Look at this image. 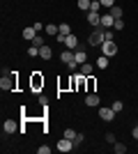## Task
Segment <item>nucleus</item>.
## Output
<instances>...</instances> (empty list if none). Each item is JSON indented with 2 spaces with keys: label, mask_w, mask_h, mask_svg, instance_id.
Listing matches in <instances>:
<instances>
[{
  "label": "nucleus",
  "mask_w": 138,
  "mask_h": 154,
  "mask_svg": "<svg viewBox=\"0 0 138 154\" xmlns=\"http://www.w3.org/2000/svg\"><path fill=\"white\" fill-rule=\"evenodd\" d=\"M0 88H2V92L16 90V71H12V74H7V76L0 78Z\"/></svg>",
  "instance_id": "1"
},
{
  "label": "nucleus",
  "mask_w": 138,
  "mask_h": 154,
  "mask_svg": "<svg viewBox=\"0 0 138 154\" xmlns=\"http://www.w3.org/2000/svg\"><path fill=\"white\" fill-rule=\"evenodd\" d=\"M104 30H106V28L97 26L94 30H92V35L87 37V44H90V46H101L106 42V39H104Z\"/></svg>",
  "instance_id": "2"
},
{
  "label": "nucleus",
  "mask_w": 138,
  "mask_h": 154,
  "mask_svg": "<svg viewBox=\"0 0 138 154\" xmlns=\"http://www.w3.org/2000/svg\"><path fill=\"white\" fill-rule=\"evenodd\" d=\"M101 55H108V58H115V55H118V44H115V39L101 44Z\"/></svg>",
  "instance_id": "3"
},
{
  "label": "nucleus",
  "mask_w": 138,
  "mask_h": 154,
  "mask_svg": "<svg viewBox=\"0 0 138 154\" xmlns=\"http://www.w3.org/2000/svg\"><path fill=\"white\" fill-rule=\"evenodd\" d=\"M30 88H32V92H39L44 88V76H41L39 71H35L32 76H30Z\"/></svg>",
  "instance_id": "4"
},
{
  "label": "nucleus",
  "mask_w": 138,
  "mask_h": 154,
  "mask_svg": "<svg viewBox=\"0 0 138 154\" xmlns=\"http://www.w3.org/2000/svg\"><path fill=\"white\" fill-rule=\"evenodd\" d=\"M99 117H101V120H104V122H111L113 117H115V110L113 108H106V106H99Z\"/></svg>",
  "instance_id": "5"
},
{
  "label": "nucleus",
  "mask_w": 138,
  "mask_h": 154,
  "mask_svg": "<svg viewBox=\"0 0 138 154\" xmlns=\"http://www.w3.org/2000/svg\"><path fill=\"white\" fill-rule=\"evenodd\" d=\"M62 44H65L69 51H76V48H78V37H76V35H65V42H62Z\"/></svg>",
  "instance_id": "6"
},
{
  "label": "nucleus",
  "mask_w": 138,
  "mask_h": 154,
  "mask_svg": "<svg viewBox=\"0 0 138 154\" xmlns=\"http://www.w3.org/2000/svg\"><path fill=\"white\" fill-rule=\"evenodd\" d=\"M74 147H76L74 140H69V138H65V136H62V140H58V149L60 152H72Z\"/></svg>",
  "instance_id": "7"
},
{
  "label": "nucleus",
  "mask_w": 138,
  "mask_h": 154,
  "mask_svg": "<svg viewBox=\"0 0 138 154\" xmlns=\"http://www.w3.org/2000/svg\"><path fill=\"white\" fill-rule=\"evenodd\" d=\"M87 23H90L92 28H97V26H101V16H99V12H87Z\"/></svg>",
  "instance_id": "8"
},
{
  "label": "nucleus",
  "mask_w": 138,
  "mask_h": 154,
  "mask_svg": "<svg viewBox=\"0 0 138 154\" xmlns=\"http://www.w3.org/2000/svg\"><path fill=\"white\" fill-rule=\"evenodd\" d=\"M60 60H62L65 64H69V62H74V60H76V53L69 51V48H65V51L60 53Z\"/></svg>",
  "instance_id": "9"
},
{
  "label": "nucleus",
  "mask_w": 138,
  "mask_h": 154,
  "mask_svg": "<svg viewBox=\"0 0 138 154\" xmlns=\"http://www.w3.org/2000/svg\"><path fill=\"white\" fill-rule=\"evenodd\" d=\"M2 129H5V134H14V131H21V129H19V124L14 122V120H5Z\"/></svg>",
  "instance_id": "10"
},
{
  "label": "nucleus",
  "mask_w": 138,
  "mask_h": 154,
  "mask_svg": "<svg viewBox=\"0 0 138 154\" xmlns=\"http://www.w3.org/2000/svg\"><path fill=\"white\" fill-rule=\"evenodd\" d=\"M99 94H94V92H90V94L85 97V106H90V108H94V106H99Z\"/></svg>",
  "instance_id": "11"
},
{
  "label": "nucleus",
  "mask_w": 138,
  "mask_h": 154,
  "mask_svg": "<svg viewBox=\"0 0 138 154\" xmlns=\"http://www.w3.org/2000/svg\"><path fill=\"white\" fill-rule=\"evenodd\" d=\"M39 58H41V60H51V58H53V51H51V46H48V44H44V46L39 48Z\"/></svg>",
  "instance_id": "12"
},
{
  "label": "nucleus",
  "mask_w": 138,
  "mask_h": 154,
  "mask_svg": "<svg viewBox=\"0 0 138 154\" xmlns=\"http://www.w3.org/2000/svg\"><path fill=\"white\" fill-rule=\"evenodd\" d=\"M113 23H115V19H113V14H104L101 16V28H113Z\"/></svg>",
  "instance_id": "13"
},
{
  "label": "nucleus",
  "mask_w": 138,
  "mask_h": 154,
  "mask_svg": "<svg viewBox=\"0 0 138 154\" xmlns=\"http://www.w3.org/2000/svg\"><path fill=\"white\" fill-rule=\"evenodd\" d=\"M35 37H37V30H35L32 26H30V28H23V39H28V42H32Z\"/></svg>",
  "instance_id": "14"
},
{
  "label": "nucleus",
  "mask_w": 138,
  "mask_h": 154,
  "mask_svg": "<svg viewBox=\"0 0 138 154\" xmlns=\"http://www.w3.org/2000/svg\"><path fill=\"white\" fill-rule=\"evenodd\" d=\"M108 62H111V58H108V55H99V58H97V69H106V67H108Z\"/></svg>",
  "instance_id": "15"
},
{
  "label": "nucleus",
  "mask_w": 138,
  "mask_h": 154,
  "mask_svg": "<svg viewBox=\"0 0 138 154\" xmlns=\"http://www.w3.org/2000/svg\"><path fill=\"white\" fill-rule=\"evenodd\" d=\"M44 32L48 35V37H58V26H53V23H48V26H44Z\"/></svg>",
  "instance_id": "16"
},
{
  "label": "nucleus",
  "mask_w": 138,
  "mask_h": 154,
  "mask_svg": "<svg viewBox=\"0 0 138 154\" xmlns=\"http://www.w3.org/2000/svg\"><path fill=\"white\" fill-rule=\"evenodd\" d=\"M74 53H76V62H78V64L87 62V53L83 51V48H76V51H74Z\"/></svg>",
  "instance_id": "17"
},
{
  "label": "nucleus",
  "mask_w": 138,
  "mask_h": 154,
  "mask_svg": "<svg viewBox=\"0 0 138 154\" xmlns=\"http://www.w3.org/2000/svg\"><path fill=\"white\" fill-rule=\"evenodd\" d=\"M92 71H94V67H92L90 62H83V64H81V74H83V76H92Z\"/></svg>",
  "instance_id": "18"
},
{
  "label": "nucleus",
  "mask_w": 138,
  "mask_h": 154,
  "mask_svg": "<svg viewBox=\"0 0 138 154\" xmlns=\"http://www.w3.org/2000/svg\"><path fill=\"white\" fill-rule=\"evenodd\" d=\"M111 14H113V19H122L124 9H122V7H118V5H113V7H111Z\"/></svg>",
  "instance_id": "19"
},
{
  "label": "nucleus",
  "mask_w": 138,
  "mask_h": 154,
  "mask_svg": "<svg viewBox=\"0 0 138 154\" xmlns=\"http://www.w3.org/2000/svg\"><path fill=\"white\" fill-rule=\"evenodd\" d=\"M65 138H69V140H76V138H78V134H76V131H74V129H65ZM74 145H76V143H74Z\"/></svg>",
  "instance_id": "20"
},
{
  "label": "nucleus",
  "mask_w": 138,
  "mask_h": 154,
  "mask_svg": "<svg viewBox=\"0 0 138 154\" xmlns=\"http://www.w3.org/2000/svg\"><path fill=\"white\" fill-rule=\"evenodd\" d=\"M58 35H72V26L69 23H60V28H58Z\"/></svg>",
  "instance_id": "21"
},
{
  "label": "nucleus",
  "mask_w": 138,
  "mask_h": 154,
  "mask_svg": "<svg viewBox=\"0 0 138 154\" xmlns=\"http://www.w3.org/2000/svg\"><path fill=\"white\" fill-rule=\"evenodd\" d=\"M90 5L92 0H78V9H83V12H90Z\"/></svg>",
  "instance_id": "22"
},
{
  "label": "nucleus",
  "mask_w": 138,
  "mask_h": 154,
  "mask_svg": "<svg viewBox=\"0 0 138 154\" xmlns=\"http://www.w3.org/2000/svg\"><path fill=\"white\" fill-rule=\"evenodd\" d=\"M28 55H30V58H39V46H32V44H30V48H28Z\"/></svg>",
  "instance_id": "23"
},
{
  "label": "nucleus",
  "mask_w": 138,
  "mask_h": 154,
  "mask_svg": "<svg viewBox=\"0 0 138 154\" xmlns=\"http://www.w3.org/2000/svg\"><path fill=\"white\" fill-rule=\"evenodd\" d=\"M113 145H115L113 149H115L118 154H124V152H127V145H124V143H113Z\"/></svg>",
  "instance_id": "24"
},
{
  "label": "nucleus",
  "mask_w": 138,
  "mask_h": 154,
  "mask_svg": "<svg viewBox=\"0 0 138 154\" xmlns=\"http://www.w3.org/2000/svg\"><path fill=\"white\" fill-rule=\"evenodd\" d=\"M30 44H32V46H39V48H41V46H44V37H41L39 32H37V37H35L32 42H30Z\"/></svg>",
  "instance_id": "25"
},
{
  "label": "nucleus",
  "mask_w": 138,
  "mask_h": 154,
  "mask_svg": "<svg viewBox=\"0 0 138 154\" xmlns=\"http://www.w3.org/2000/svg\"><path fill=\"white\" fill-rule=\"evenodd\" d=\"M113 28H115V30H124V21H122V19H115Z\"/></svg>",
  "instance_id": "26"
},
{
  "label": "nucleus",
  "mask_w": 138,
  "mask_h": 154,
  "mask_svg": "<svg viewBox=\"0 0 138 154\" xmlns=\"http://www.w3.org/2000/svg\"><path fill=\"white\" fill-rule=\"evenodd\" d=\"M111 108L115 110V113H120V110L124 108V103H122V101H113V106H111Z\"/></svg>",
  "instance_id": "27"
},
{
  "label": "nucleus",
  "mask_w": 138,
  "mask_h": 154,
  "mask_svg": "<svg viewBox=\"0 0 138 154\" xmlns=\"http://www.w3.org/2000/svg\"><path fill=\"white\" fill-rule=\"evenodd\" d=\"M94 85H97V83H94V78L87 76V92H94Z\"/></svg>",
  "instance_id": "28"
},
{
  "label": "nucleus",
  "mask_w": 138,
  "mask_h": 154,
  "mask_svg": "<svg viewBox=\"0 0 138 154\" xmlns=\"http://www.w3.org/2000/svg\"><path fill=\"white\" fill-rule=\"evenodd\" d=\"M99 7H101V2H99V0H92V5H90V12H99Z\"/></svg>",
  "instance_id": "29"
},
{
  "label": "nucleus",
  "mask_w": 138,
  "mask_h": 154,
  "mask_svg": "<svg viewBox=\"0 0 138 154\" xmlns=\"http://www.w3.org/2000/svg\"><path fill=\"white\" fill-rule=\"evenodd\" d=\"M99 2H101V7H108V9L115 5V0H99Z\"/></svg>",
  "instance_id": "30"
},
{
  "label": "nucleus",
  "mask_w": 138,
  "mask_h": 154,
  "mask_svg": "<svg viewBox=\"0 0 138 154\" xmlns=\"http://www.w3.org/2000/svg\"><path fill=\"white\" fill-rule=\"evenodd\" d=\"M37 152H39V154H48L51 147H48V145H41V147H37Z\"/></svg>",
  "instance_id": "31"
},
{
  "label": "nucleus",
  "mask_w": 138,
  "mask_h": 154,
  "mask_svg": "<svg viewBox=\"0 0 138 154\" xmlns=\"http://www.w3.org/2000/svg\"><path fill=\"white\" fill-rule=\"evenodd\" d=\"M67 67H69V71H76V69H78V67H81V64L76 62V60H74V62H69V64H67Z\"/></svg>",
  "instance_id": "32"
},
{
  "label": "nucleus",
  "mask_w": 138,
  "mask_h": 154,
  "mask_svg": "<svg viewBox=\"0 0 138 154\" xmlns=\"http://www.w3.org/2000/svg\"><path fill=\"white\" fill-rule=\"evenodd\" d=\"M106 143H111V145H113V143H115V136H113L111 131H108V134H106Z\"/></svg>",
  "instance_id": "33"
},
{
  "label": "nucleus",
  "mask_w": 138,
  "mask_h": 154,
  "mask_svg": "<svg viewBox=\"0 0 138 154\" xmlns=\"http://www.w3.org/2000/svg\"><path fill=\"white\" fill-rule=\"evenodd\" d=\"M131 136H133V138H136V140H138V127H133V131H131Z\"/></svg>",
  "instance_id": "34"
},
{
  "label": "nucleus",
  "mask_w": 138,
  "mask_h": 154,
  "mask_svg": "<svg viewBox=\"0 0 138 154\" xmlns=\"http://www.w3.org/2000/svg\"><path fill=\"white\" fill-rule=\"evenodd\" d=\"M136 143H138V140H136Z\"/></svg>",
  "instance_id": "35"
}]
</instances>
